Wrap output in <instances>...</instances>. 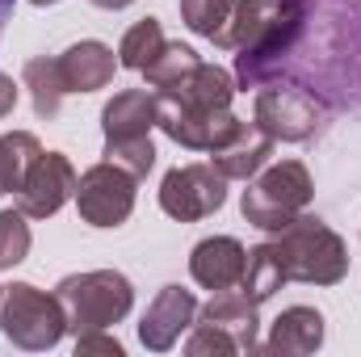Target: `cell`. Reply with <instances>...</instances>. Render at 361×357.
Here are the masks:
<instances>
[{"label":"cell","mask_w":361,"mask_h":357,"mask_svg":"<svg viewBox=\"0 0 361 357\" xmlns=\"http://www.w3.org/2000/svg\"><path fill=\"white\" fill-rule=\"evenodd\" d=\"M307 21V0H235L223 51L235 55V85L257 89L286 63Z\"/></svg>","instance_id":"obj_1"},{"label":"cell","mask_w":361,"mask_h":357,"mask_svg":"<svg viewBox=\"0 0 361 357\" xmlns=\"http://www.w3.org/2000/svg\"><path fill=\"white\" fill-rule=\"evenodd\" d=\"M273 253L286 269V282L302 286H336L349 273V248L345 240L315 214H298L281 231H273Z\"/></svg>","instance_id":"obj_2"},{"label":"cell","mask_w":361,"mask_h":357,"mask_svg":"<svg viewBox=\"0 0 361 357\" xmlns=\"http://www.w3.org/2000/svg\"><path fill=\"white\" fill-rule=\"evenodd\" d=\"M55 298L63 307L68 332H97L109 324H122L135 307V286L126 273L118 269H89V273H72L55 286Z\"/></svg>","instance_id":"obj_3"},{"label":"cell","mask_w":361,"mask_h":357,"mask_svg":"<svg viewBox=\"0 0 361 357\" xmlns=\"http://www.w3.org/2000/svg\"><path fill=\"white\" fill-rule=\"evenodd\" d=\"M315 198V181L307 173L302 160H281V164H265L257 177L248 181L244 198H240V214L261 227V231H281L286 223H294Z\"/></svg>","instance_id":"obj_4"},{"label":"cell","mask_w":361,"mask_h":357,"mask_svg":"<svg viewBox=\"0 0 361 357\" xmlns=\"http://www.w3.org/2000/svg\"><path fill=\"white\" fill-rule=\"evenodd\" d=\"M0 332L4 341H13L25 353H47L63 341L68 320L63 307L55 298V290H38L30 282H13L4 286V303H0Z\"/></svg>","instance_id":"obj_5"},{"label":"cell","mask_w":361,"mask_h":357,"mask_svg":"<svg viewBox=\"0 0 361 357\" xmlns=\"http://www.w3.org/2000/svg\"><path fill=\"white\" fill-rule=\"evenodd\" d=\"M135 185H139V177H130L126 169L101 160V164H92V169H85L76 177L72 202H76V210H80V219L89 227L109 231V227H122L130 219V210H135Z\"/></svg>","instance_id":"obj_6"},{"label":"cell","mask_w":361,"mask_h":357,"mask_svg":"<svg viewBox=\"0 0 361 357\" xmlns=\"http://www.w3.org/2000/svg\"><path fill=\"white\" fill-rule=\"evenodd\" d=\"M252 122L269 135L273 143H307V139L324 126V105H319L307 89L269 85V89L257 92Z\"/></svg>","instance_id":"obj_7"},{"label":"cell","mask_w":361,"mask_h":357,"mask_svg":"<svg viewBox=\"0 0 361 357\" xmlns=\"http://www.w3.org/2000/svg\"><path fill=\"white\" fill-rule=\"evenodd\" d=\"M227 202V177L214 164H177L160 181V210L177 223H197L223 210Z\"/></svg>","instance_id":"obj_8"},{"label":"cell","mask_w":361,"mask_h":357,"mask_svg":"<svg viewBox=\"0 0 361 357\" xmlns=\"http://www.w3.org/2000/svg\"><path fill=\"white\" fill-rule=\"evenodd\" d=\"M156 109H160L156 126L189 152H210L240 126V118L231 109H197V105L177 101L173 92H156Z\"/></svg>","instance_id":"obj_9"},{"label":"cell","mask_w":361,"mask_h":357,"mask_svg":"<svg viewBox=\"0 0 361 357\" xmlns=\"http://www.w3.org/2000/svg\"><path fill=\"white\" fill-rule=\"evenodd\" d=\"M76 193V169L63 152H42L34 160V169L25 173L17 189V210L25 219H51L59 214Z\"/></svg>","instance_id":"obj_10"},{"label":"cell","mask_w":361,"mask_h":357,"mask_svg":"<svg viewBox=\"0 0 361 357\" xmlns=\"http://www.w3.org/2000/svg\"><path fill=\"white\" fill-rule=\"evenodd\" d=\"M193 320H197V298H193V290H185V286H164V290L147 303V311H143V320H139V341H143V349H152V353H169L180 337L193 328Z\"/></svg>","instance_id":"obj_11"},{"label":"cell","mask_w":361,"mask_h":357,"mask_svg":"<svg viewBox=\"0 0 361 357\" xmlns=\"http://www.w3.org/2000/svg\"><path fill=\"white\" fill-rule=\"evenodd\" d=\"M197 320L219 328L235 345V353H257L261 349V303H252L240 286L210 294V303L197 307Z\"/></svg>","instance_id":"obj_12"},{"label":"cell","mask_w":361,"mask_h":357,"mask_svg":"<svg viewBox=\"0 0 361 357\" xmlns=\"http://www.w3.org/2000/svg\"><path fill=\"white\" fill-rule=\"evenodd\" d=\"M244 265H248V248L235 236H206L189 253V277L210 294L235 290L240 277H244Z\"/></svg>","instance_id":"obj_13"},{"label":"cell","mask_w":361,"mask_h":357,"mask_svg":"<svg viewBox=\"0 0 361 357\" xmlns=\"http://www.w3.org/2000/svg\"><path fill=\"white\" fill-rule=\"evenodd\" d=\"M269 160H273V139L257 122H244V118L219 147H210V164L227 181H252Z\"/></svg>","instance_id":"obj_14"},{"label":"cell","mask_w":361,"mask_h":357,"mask_svg":"<svg viewBox=\"0 0 361 357\" xmlns=\"http://www.w3.org/2000/svg\"><path fill=\"white\" fill-rule=\"evenodd\" d=\"M160 122L156 109V92L147 89H122L114 92L101 109V131L105 143H135V139H152V126Z\"/></svg>","instance_id":"obj_15"},{"label":"cell","mask_w":361,"mask_h":357,"mask_svg":"<svg viewBox=\"0 0 361 357\" xmlns=\"http://www.w3.org/2000/svg\"><path fill=\"white\" fill-rule=\"evenodd\" d=\"M324 315L315 307H286L269 328V341H261L257 353H269V357H307L324 345Z\"/></svg>","instance_id":"obj_16"},{"label":"cell","mask_w":361,"mask_h":357,"mask_svg":"<svg viewBox=\"0 0 361 357\" xmlns=\"http://www.w3.org/2000/svg\"><path fill=\"white\" fill-rule=\"evenodd\" d=\"M59 68H63V85L68 92H97L114 85V72H118V59L105 42L97 38H80L72 42L63 55H59Z\"/></svg>","instance_id":"obj_17"},{"label":"cell","mask_w":361,"mask_h":357,"mask_svg":"<svg viewBox=\"0 0 361 357\" xmlns=\"http://www.w3.org/2000/svg\"><path fill=\"white\" fill-rule=\"evenodd\" d=\"M21 85L30 89V105H34L38 118H55L59 105H63V97H68L59 59H47V55L25 59V68H21Z\"/></svg>","instance_id":"obj_18"},{"label":"cell","mask_w":361,"mask_h":357,"mask_svg":"<svg viewBox=\"0 0 361 357\" xmlns=\"http://www.w3.org/2000/svg\"><path fill=\"white\" fill-rule=\"evenodd\" d=\"M281 286H286V269H281L269 240L257 244V248H248V265H244V277H240V290L252 303H269Z\"/></svg>","instance_id":"obj_19"},{"label":"cell","mask_w":361,"mask_h":357,"mask_svg":"<svg viewBox=\"0 0 361 357\" xmlns=\"http://www.w3.org/2000/svg\"><path fill=\"white\" fill-rule=\"evenodd\" d=\"M38 156H42L38 135H30V131H8V135H0V185H4V193H17V189H21V181L34 169Z\"/></svg>","instance_id":"obj_20"},{"label":"cell","mask_w":361,"mask_h":357,"mask_svg":"<svg viewBox=\"0 0 361 357\" xmlns=\"http://www.w3.org/2000/svg\"><path fill=\"white\" fill-rule=\"evenodd\" d=\"M202 59H197V51L193 47H185V42H164V51L143 68V76H147V89L156 92H169L185 85L189 76H193V68H197Z\"/></svg>","instance_id":"obj_21"},{"label":"cell","mask_w":361,"mask_h":357,"mask_svg":"<svg viewBox=\"0 0 361 357\" xmlns=\"http://www.w3.org/2000/svg\"><path fill=\"white\" fill-rule=\"evenodd\" d=\"M164 30H160V21L156 17H143V21H135L126 34H122V42H118V68H130V72H143L160 51H164Z\"/></svg>","instance_id":"obj_22"},{"label":"cell","mask_w":361,"mask_h":357,"mask_svg":"<svg viewBox=\"0 0 361 357\" xmlns=\"http://www.w3.org/2000/svg\"><path fill=\"white\" fill-rule=\"evenodd\" d=\"M231 13H235V0H180V21L214 47H223Z\"/></svg>","instance_id":"obj_23"},{"label":"cell","mask_w":361,"mask_h":357,"mask_svg":"<svg viewBox=\"0 0 361 357\" xmlns=\"http://www.w3.org/2000/svg\"><path fill=\"white\" fill-rule=\"evenodd\" d=\"M30 244H34L30 219H25L17 206H13V210H0V269L21 265V261L30 257Z\"/></svg>","instance_id":"obj_24"},{"label":"cell","mask_w":361,"mask_h":357,"mask_svg":"<svg viewBox=\"0 0 361 357\" xmlns=\"http://www.w3.org/2000/svg\"><path fill=\"white\" fill-rule=\"evenodd\" d=\"M105 160L126 169L130 177H147L156 169V143L152 139H135V143H105Z\"/></svg>","instance_id":"obj_25"},{"label":"cell","mask_w":361,"mask_h":357,"mask_svg":"<svg viewBox=\"0 0 361 357\" xmlns=\"http://www.w3.org/2000/svg\"><path fill=\"white\" fill-rule=\"evenodd\" d=\"M89 353L122 357V345H118V337H109L105 328H97V332H80V337H76V357H89Z\"/></svg>","instance_id":"obj_26"},{"label":"cell","mask_w":361,"mask_h":357,"mask_svg":"<svg viewBox=\"0 0 361 357\" xmlns=\"http://www.w3.org/2000/svg\"><path fill=\"white\" fill-rule=\"evenodd\" d=\"M13 105H17V85H13V76L0 72V118H8Z\"/></svg>","instance_id":"obj_27"},{"label":"cell","mask_w":361,"mask_h":357,"mask_svg":"<svg viewBox=\"0 0 361 357\" xmlns=\"http://www.w3.org/2000/svg\"><path fill=\"white\" fill-rule=\"evenodd\" d=\"M89 4H97V8H105V13H122V8H130L135 0H89Z\"/></svg>","instance_id":"obj_28"},{"label":"cell","mask_w":361,"mask_h":357,"mask_svg":"<svg viewBox=\"0 0 361 357\" xmlns=\"http://www.w3.org/2000/svg\"><path fill=\"white\" fill-rule=\"evenodd\" d=\"M13 4H17V0H0V34H4V25H8V17H13Z\"/></svg>","instance_id":"obj_29"},{"label":"cell","mask_w":361,"mask_h":357,"mask_svg":"<svg viewBox=\"0 0 361 357\" xmlns=\"http://www.w3.org/2000/svg\"><path fill=\"white\" fill-rule=\"evenodd\" d=\"M30 4H38V8H47V4H59V0H30Z\"/></svg>","instance_id":"obj_30"},{"label":"cell","mask_w":361,"mask_h":357,"mask_svg":"<svg viewBox=\"0 0 361 357\" xmlns=\"http://www.w3.org/2000/svg\"><path fill=\"white\" fill-rule=\"evenodd\" d=\"M0 303H4V286H0Z\"/></svg>","instance_id":"obj_31"},{"label":"cell","mask_w":361,"mask_h":357,"mask_svg":"<svg viewBox=\"0 0 361 357\" xmlns=\"http://www.w3.org/2000/svg\"><path fill=\"white\" fill-rule=\"evenodd\" d=\"M0 198H4V185H0Z\"/></svg>","instance_id":"obj_32"}]
</instances>
